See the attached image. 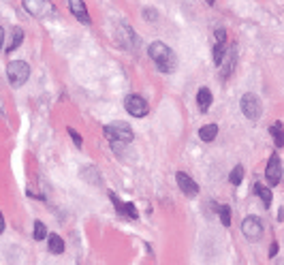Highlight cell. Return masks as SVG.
Returning <instances> with one entry per match:
<instances>
[{
	"label": "cell",
	"mask_w": 284,
	"mask_h": 265,
	"mask_svg": "<svg viewBox=\"0 0 284 265\" xmlns=\"http://www.w3.org/2000/svg\"><path fill=\"white\" fill-rule=\"evenodd\" d=\"M69 9H71V13L79 19V21H83V24H90V15H88V9H86V2L83 0H69Z\"/></svg>",
	"instance_id": "30bf717a"
},
{
	"label": "cell",
	"mask_w": 284,
	"mask_h": 265,
	"mask_svg": "<svg viewBox=\"0 0 284 265\" xmlns=\"http://www.w3.org/2000/svg\"><path fill=\"white\" fill-rule=\"evenodd\" d=\"M47 238V227L41 223V220H37V223H34V240H45Z\"/></svg>",
	"instance_id": "ffe728a7"
},
{
	"label": "cell",
	"mask_w": 284,
	"mask_h": 265,
	"mask_svg": "<svg viewBox=\"0 0 284 265\" xmlns=\"http://www.w3.org/2000/svg\"><path fill=\"white\" fill-rule=\"evenodd\" d=\"M22 41H24V30H22V28H13V37H11L9 47H6V54H13V52H15V49L22 45Z\"/></svg>",
	"instance_id": "5bb4252c"
},
{
	"label": "cell",
	"mask_w": 284,
	"mask_h": 265,
	"mask_svg": "<svg viewBox=\"0 0 284 265\" xmlns=\"http://www.w3.org/2000/svg\"><path fill=\"white\" fill-rule=\"evenodd\" d=\"M22 4H24L28 15L39 17V19L52 17L56 13V6H54V2H49V0H22Z\"/></svg>",
	"instance_id": "277c9868"
},
{
	"label": "cell",
	"mask_w": 284,
	"mask_h": 265,
	"mask_svg": "<svg viewBox=\"0 0 284 265\" xmlns=\"http://www.w3.org/2000/svg\"><path fill=\"white\" fill-rule=\"evenodd\" d=\"M241 180H244V167H241V165H237V167L231 171L229 182H231L233 186H239V184H241Z\"/></svg>",
	"instance_id": "d6986e66"
},
{
	"label": "cell",
	"mask_w": 284,
	"mask_h": 265,
	"mask_svg": "<svg viewBox=\"0 0 284 265\" xmlns=\"http://www.w3.org/2000/svg\"><path fill=\"white\" fill-rule=\"evenodd\" d=\"M124 109L135 118H143L147 113V101L139 94H129L124 101Z\"/></svg>",
	"instance_id": "52a82bcc"
},
{
	"label": "cell",
	"mask_w": 284,
	"mask_h": 265,
	"mask_svg": "<svg viewBox=\"0 0 284 265\" xmlns=\"http://www.w3.org/2000/svg\"><path fill=\"white\" fill-rule=\"evenodd\" d=\"M150 58L154 60L156 69H158L160 73H173L177 67V58H175L173 49L167 47L165 43H160V41H154L150 45Z\"/></svg>",
	"instance_id": "6da1fadb"
},
{
	"label": "cell",
	"mask_w": 284,
	"mask_h": 265,
	"mask_svg": "<svg viewBox=\"0 0 284 265\" xmlns=\"http://www.w3.org/2000/svg\"><path fill=\"white\" fill-rule=\"evenodd\" d=\"M81 177H86L90 184H101V174H98L96 167H86L81 171Z\"/></svg>",
	"instance_id": "ac0fdd59"
},
{
	"label": "cell",
	"mask_w": 284,
	"mask_h": 265,
	"mask_svg": "<svg viewBox=\"0 0 284 265\" xmlns=\"http://www.w3.org/2000/svg\"><path fill=\"white\" fill-rule=\"evenodd\" d=\"M69 135H71V139L75 141V146H77V148H81V146H83V139H81L79 135H77V133L73 131V128H69Z\"/></svg>",
	"instance_id": "603a6c76"
},
{
	"label": "cell",
	"mask_w": 284,
	"mask_h": 265,
	"mask_svg": "<svg viewBox=\"0 0 284 265\" xmlns=\"http://www.w3.org/2000/svg\"><path fill=\"white\" fill-rule=\"evenodd\" d=\"M109 199H111V203L116 205V210L120 214H124V216H129V218H137L139 214H137V207H135L133 203H124V201H120V199L116 197V192H109Z\"/></svg>",
	"instance_id": "8fae6325"
},
{
	"label": "cell",
	"mask_w": 284,
	"mask_h": 265,
	"mask_svg": "<svg viewBox=\"0 0 284 265\" xmlns=\"http://www.w3.org/2000/svg\"><path fill=\"white\" fill-rule=\"evenodd\" d=\"M224 60H226V67L222 69V75H224V77H229V75H231V71H233V67H235V52H231Z\"/></svg>",
	"instance_id": "44dd1931"
},
{
	"label": "cell",
	"mask_w": 284,
	"mask_h": 265,
	"mask_svg": "<svg viewBox=\"0 0 284 265\" xmlns=\"http://www.w3.org/2000/svg\"><path fill=\"white\" fill-rule=\"evenodd\" d=\"M2 41H4V30L0 28V47H2Z\"/></svg>",
	"instance_id": "4316f807"
},
{
	"label": "cell",
	"mask_w": 284,
	"mask_h": 265,
	"mask_svg": "<svg viewBox=\"0 0 284 265\" xmlns=\"http://www.w3.org/2000/svg\"><path fill=\"white\" fill-rule=\"evenodd\" d=\"M241 111H244V116L248 120H259L263 113V105L259 101V96L252 94V92L244 94V98H241Z\"/></svg>",
	"instance_id": "5b68a950"
},
{
	"label": "cell",
	"mask_w": 284,
	"mask_h": 265,
	"mask_svg": "<svg viewBox=\"0 0 284 265\" xmlns=\"http://www.w3.org/2000/svg\"><path fill=\"white\" fill-rule=\"evenodd\" d=\"M241 233H244L246 240L259 242L263 238V223L257 216H248V218H244V223H241Z\"/></svg>",
	"instance_id": "8992f818"
},
{
	"label": "cell",
	"mask_w": 284,
	"mask_h": 265,
	"mask_svg": "<svg viewBox=\"0 0 284 265\" xmlns=\"http://www.w3.org/2000/svg\"><path fill=\"white\" fill-rule=\"evenodd\" d=\"M105 137L113 143H131L133 141V128L126 122H111L105 126Z\"/></svg>",
	"instance_id": "3957f363"
},
{
	"label": "cell",
	"mask_w": 284,
	"mask_h": 265,
	"mask_svg": "<svg viewBox=\"0 0 284 265\" xmlns=\"http://www.w3.org/2000/svg\"><path fill=\"white\" fill-rule=\"evenodd\" d=\"M143 17H145V19H156L158 15H156L154 9H145V11H143Z\"/></svg>",
	"instance_id": "cb8c5ba5"
},
{
	"label": "cell",
	"mask_w": 284,
	"mask_h": 265,
	"mask_svg": "<svg viewBox=\"0 0 284 265\" xmlns=\"http://www.w3.org/2000/svg\"><path fill=\"white\" fill-rule=\"evenodd\" d=\"M197 105H199V109H201L203 113L210 109V105H212V92L210 88H201L197 92Z\"/></svg>",
	"instance_id": "7c38bea8"
},
{
	"label": "cell",
	"mask_w": 284,
	"mask_h": 265,
	"mask_svg": "<svg viewBox=\"0 0 284 265\" xmlns=\"http://www.w3.org/2000/svg\"><path fill=\"white\" fill-rule=\"evenodd\" d=\"M220 220H222L224 227L231 225V207L229 205H220Z\"/></svg>",
	"instance_id": "7402d4cb"
},
{
	"label": "cell",
	"mask_w": 284,
	"mask_h": 265,
	"mask_svg": "<svg viewBox=\"0 0 284 265\" xmlns=\"http://www.w3.org/2000/svg\"><path fill=\"white\" fill-rule=\"evenodd\" d=\"M47 246H49V250H52L54 255L65 253V240H62L60 235H56V233H49L47 235Z\"/></svg>",
	"instance_id": "4fadbf2b"
},
{
	"label": "cell",
	"mask_w": 284,
	"mask_h": 265,
	"mask_svg": "<svg viewBox=\"0 0 284 265\" xmlns=\"http://www.w3.org/2000/svg\"><path fill=\"white\" fill-rule=\"evenodd\" d=\"M276 253H278V244H272V250H269V257H274Z\"/></svg>",
	"instance_id": "484cf974"
},
{
	"label": "cell",
	"mask_w": 284,
	"mask_h": 265,
	"mask_svg": "<svg viewBox=\"0 0 284 265\" xmlns=\"http://www.w3.org/2000/svg\"><path fill=\"white\" fill-rule=\"evenodd\" d=\"M210 2H214V0H210Z\"/></svg>",
	"instance_id": "83f0119b"
},
{
	"label": "cell",
	"mask_w": 284,
	"mask_h": 265,
	"mask_svg": "<svg viewBox=\"0 0 284 265\" xmlns=\"http://www.w3.org/2000/svg\"><path fill=\"white\" fill-rule=\"evenodd\" d=\"M175 180H177L180 190H182L186 197H197V195H199V184H197L188 174H184V171H177Z\"/></svg>",
	"instance_id": "9c48e42d"
},
{
	"label": "cell",
	"mask_w": 284,
	"mask_h": 265,
	"mask_svg": "<svg viewBox=\"0 0 284 265\" xmlns=\"http://www.w3.org/2000/svg\"><path fill=\"white\" fill-rule=\"evenodd\" d=\"M218 135V124H205L201 126V131H199V137L203 141H214Z\"/></svg>",
	"instance_id": "9a60e30c"
},
{
	"label": "cell",
	"mask_w": 284,
	"mask_h": 265,
	"mask_svg": "<svg viewBox=\"0 0 284 265\" xmlns=\"http://www.w3.org/2000/svg\"><path fill=\"white\" fill-rule=\"evenodd\" d=\"M254 192L261 197V201H263V205H265V207L272 205V190H269V188H265V186H261V184H254Z\"/></svg>",
	"instance_id": "2e32d148"
},
{
	"label": "cell",
	"mask_w": 284,
	"mask_h": 265,
	"mask_svg": "<svg viewBox=\"0 0 284 265\" xmlns=\"http://www.w3.org/2000/svg\"><path fill=\"white\" fill-rule=\"evenodd\" d=\"M269 133H272V137H274V141H276V146L282 148V146H284V128H282V124H280V122H276L272 128H269Z\"/></svg>",
	"instance_id": "e0dca14e"
},
{
	"label": "cell",
	"mask_w": 284,
	"mask_h": 265,
	"mask_svg": "<svg viewBox=\"0 0 284 265\" xmlns=\"http://www.w3.org/2000/svg\"><path fill=\"white\" fill-rule=\"evenodd\" d=\"M6 77H9V84L13 86V88L24 86L28 82V77H30V67H28V62L11 60L9 64H6Z\"/></svg>",
	"instance_id": "7a4b0ae2"
},
{
	"label": "cell",
	"mask_w": 284,
	"mask_h": 265,
	"mask_svg": "<svg viewBox=\"0 0 284 265\" xmlns=\"http://www.w3.org/2000/svg\"><path fill=\"white\" fill-rule=\"evenodd\" d=\"M265 177H267L269 186H276V184L282 180V165H280L278 154L269 156V163H267V167H265Z\"/></svg>",
	"instance_id": "ba28073f"
},
{
	"label": "cell",
	"mask_w": 284,
	"mask_h": 265,
	"mask_svg": "<svg viewBox=\"0 0 284 265\" xmlns=\"http://www.w3.org/2000/svg\"><path fill=\"white\" fill-rule=\"evenodd\" d=\"M4 233V216H2V212H0V235Z\"/></svg>",
	"instance_id": "d4e9b609"
}]
</instances>
